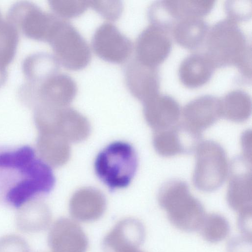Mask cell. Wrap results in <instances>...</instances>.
<instances>
[{"mask_svg":"<svg viewBox=\"0 0 252 252\" xmlns=\"http://www.w3.org/2000/svg\"><path fill=\"white\" fill-rule=\"evenodd\" d=\"M55 178L50 166L29 146L0 153V190L5 201L20 208L53 189Z\"/></svg>","mask_w":252,"mask_h":252,"instance_id":"1","label":"cell"},{"mask_svg":"<svg viewBox=\"0 0 252 252\" xmlns=\"http://www.w3.org/2000/svg\"><path fill=\"white\" fill-rule=\"evenodd\" d=\"M204 54L215 68L234 65L237 68L252 58L251 45L238 24L228 18L209 28Z\"/></svg>","mask_w":252,"mask_h":252,"instance_id":"2","label":"cell"},{"mask_svg":"<svg viewBox=\"0 0 252 252\" xmlns=\"http://www.w3.org/2000/svg\"><path fill=\"white\" fill-rule=\"evenodd\" d=\"M158 200L176 228L186 232L199 230L206 216L204 209L186 183L179 180L167 183L160 190Z\"/></svg>","mask_w":252,"mask_h":252,"instance_id":"3","label":"cell"},{"mask_svg":"<svg viewBox=\"0 0 252 252\" xmlns=\"http://www.w3.org/2000/svg\"><path fill=\"white\" fill-rule=\"evenodd\" d=\"M137 166L134 148L122 141L114 142L106 146L98 154L94 162L97 176L113 189L128 186Z\"/></svg>","mask_w":252,"mask_h":252,"instance_id":"4","label":"cell"},{"mask_svg":"<svg viewBox=\"0 0 252 252\" xmlns=\"http://www.w3.org/2000/svg\"><path fill=\"white\" fill-rule=\"evenodd\" d=\"M34 121L39 133H55L69 142L84 140L91 131L87 119L68 106L39 107L35 110Z\"/></svg>","mask_w":252,"mask_h":252,"instance_id":"5","label":"cell"},{"mask_svg":"<svg viewBox=\"0 0 252 252\" xmlns=\"http://www.w3.org/2000/svg\"><path fill=\"white\" fill-rule=\"evenodd\" d=\"M48 42L59 64L67 69L81 70L91 61L90 46L77 29L67 20L60 18Z\"/></svg>","mask_w":252,"mask_h":252,"instance_id":"6","label":"cell"},{"mask_svg":"<svg viewBox=\"0 0 252 252\" xmlns=\"http://www.w3.org/2000/svg\"><path fill=\"white\" fill-rule=\"evenodd\" d=\"M196 150V163L193 181L199 190L209 192L217 189L227 176L228 165L223 148L207 140L199 144Z\"/></svg>","mask_w":252,"mask_h":252,"instance_id":"7","label":"cell"},{"mask_svg":"<svg viewBox=\"0 0 252 252\" xmlns=\"http://www.w3.org/2000/svg\"><path fill=\"white\" fill-rule=\"evenodd\" d=\"M94 53L102 60L114 63H122L133 51L131 41L112 23L105 22L94 31L92 39Z\"/></svg>","mask_w":252,"mask_h":252,"instance_id":"8","label":"cell"},{"mask_svg":"<svg viewBox=\"0 0 252 252\" xmlns=\"http://www.w3.org/2000/svg\"><path fill=\"white\" fill-rule=\"evenodd\" d=\"M170 34L164 28L149 23L140 32L133 45L135 59L145 65L158 67L171 51Z\"/></svg>","mask_w":252,"mask_h":252,"instance_id":"9","label":"cell"},{"mask_svg":"<svg viewBox=\"0 0 252 252\" xmlns=\"http://www.w3.org/2000/svg\"><path fill=\"white\" fill-rule=\"evenodd\" d=\"M34 100L36 107L68 106L75 98L78 89L75 80L69 75L58 71L36 82Z\"/></svg>","mask_w":252,"mask_h":252,"instance_id":"10","label":"cell"},{"mask_svg":"<svg viewBox=\"0 0 252 252\" xmlns=\"http://www.w3.org/2000/svg\"><path fill=\"white\" fill-rule=\"evenodd\" d=\"M227 201L238 214L252 211L251 162L243 157L237 158L233 163Z\"/></svg>","mask_w":252,"mask_h":252,"instance_id":"11","label":"cell"},{"mask_svg":"<svg viewBox=\"0 0 252 252\" xmlns=\"http://www.w3.org/2000/svg\"><path fill=\"white\" fill-rule=\"evenodd\" d=\"M124 78L129 92L142 102L159 93L158 67L145 65L134 58L126 65Z\"/></svg>","mask_w":252,"mask_h":252,"instance_id":"12","label":"cell"},{"mask_svg":"<svg viewBox=\"0 0 252 252\" xmlns=\"http://www.w3.org/2000/svg\"><path fill=\"white\" fill-rule=\"evenodd\" d=\"M145 227L139 220L132 218L119 221L103 240L105 252H134L143 243Z\"/></svg>","mask_w":252,"mask_h":252,"instance_id":"13","label":"cell"},{"mask_svg":"<svg viewBox=\"0 0 252 252\" xmlns=\"http://www.w3.org/2000/svg\"><path fill=\"white\" fill-rule=\"evenodd\" d=\"M182 115V123L191 131L201 134L222 116L220 100L212 95L199 96L185 105Z\"/></svg>","mask_w":252,"mask_h":252,"instance_id":"14","label":"cell"},{"mask_svg":"<svg viewBox=\"0 0 252 252\" xmlns=\"http://www.w3.org/2000/svg\"><path fill=\"white\" fill-rule=\"evenodd\" d=\"M200 135L182 123L166 129L155 131L153 144L160 155L172 157L195 149L199 144Z\"/></svg>","mask_w":252,"mask_h":252,"instance_id":"15","label":"cell"},{"mask_svg":"<svg viewBox=\"0 0 252 252\" xmlns=\"http://www.w3.org/2000/svg\"><path fill=\"white\" fill-rule=\"evenodd\" d=\"M52 252H86L88 241L83 230L74 220L61 218L51 226L48 237Z\"/></svg>","mask_w":252,"mask_h":252,"instance_id":"16","label":"cell"},{"mask_svg":"<svg viewBox=\"0 0 252 252\" xmlns=\"http://www.w3.org/2000/svg\"><path fill=\"white\" fill-rule=\"evenodd\" d=\"M142 103L145 119L155 131L177 124L181 111L178 102L172 96L159 93Z\"/></svg>","mask_w":252,"mask_h":252,"instance_id":"17","label":"cell"},{"mask_svg":"<svg viewBox=\"0 0 252 252\" xmlns=\"http://www.w3.org/2000/svg\"><path fill=\"white\" fill-rule=\"evenodd\" d=\"M106 201L99 190L90 188L81 189L72 196L69 212L76 220L91 222L99 219L105 212Z\"/></svg>","mask_w":252,"mask_h":252,"instance_id":"18","label":"cell"},{"mask_svg":"<svg viewBox=\"0 0 252 252\" xmlns=\"http://www.w3.org/2000/svg\"><path fill=\"white\" fill-rule=\"evenodd\" d=\"M216 68L204 53H193L186 56L180 63L178 77L185 86L195 88L206 84Z\"/></svg>","mask_w":252,"mask_h":252,"instance_id":"19","label":"cell"},{"mask_svg":"<svg viewBox=\"0 0 252 252\" xmlns=\"http://www.w3.org/2000/svg\"><path fill=\"white\" fill-rule=\"evenodd\" d=\"M70 142L61 135L53 132H40L37 141L39 157L50 166L59 167L68 160Z\"/></svg>","mask_w":252,"mask_h":252,"instance_id":"20","label":"cell"},{"mask_svg":"<svg viewBox=\"0 0 252 252\" xmlns=\"http://www.w3.org/2000/svg\"><path fill=\"white\" fill-rule=\"evenodd\" d=\"M208 30V24L203 18L187 17L176 22L170 34L180 46L193 50L205 41Z\"/></svg>","mask_w":252,"mask_h":252,"instance_id":"21","label":"cell"},{"mask_svg":"<svg viewBox=\"0 0 252 252\" xmlns=\"http://www.w3.org/2000/svg\"><path fill=\"white\" fill-rule=\"evenodd\" d=\"M17 223L21 230L35 232L46 229L49 225L51 215L48 206L39 201H31L21 208Z\"/></svg>","mask_w":252,"mask_h":252,"instance_id":"22","label":"cell"},{"mask_svg":"<svg viewBox=\"0 0 252 252\" xmlns=\"http://www.w3.org/2000/svg\"><path fill=\"white\" fill-rule=\"evenodd\" d=\"M220 100L221 115L231 121L241 122L247 120L252 111L251 96L236 89L228 92Z\"/></svg>","mask_w":252,"mask_h":252,"instance_id":"23","label":"cell"},{"mask_svg":"<svg viewBox=\"0 0 252 252\" xmlns=\"http://www.w3.org/2000/svg\"><path fill=\"white\" fill-rule=\"evenodd\" d=\"M214 0H165L169 12L176 22L187 17L203 18L212 9Z\"/></svg>","mask_w":252,"mask_h":252,"instance_id":"24","label":"cell"},{"mask_svg":"<svg viewBox=\"0 0 252 252\" xmlns=\"http://www.w3.org/2000/svg\"><path fill=\"white\" fill-rule=\"evenodd\" d=\"M204 239L211 243H216L224 240L230 232L227 220L216 213L206 215L199 228Z\"/></svg>","mask_w":252,"mask_h":252,"instance_id":"25","label":"cell"},{"mask_svg":"<svg viewBox=\"0 0 252 252\" xmlns=\"http://www.w3.org/2000/svg\"><path fill=\"white\" fill-rule=\"evenodd\" d=\"M49 5L55 15L65 20L79 16L90 7L85 0H52Z\"/></svg>","mask_w":252,"mask_h":252,"instance_id":"26","label":"cell"},{"mask_svg":"<svg viewBox=\"0 0 252 252\" xmlns=\"http://www.w3.org/2000/svg\"><path fill=\"white\" fill-rule=\"evenodd\" d=\"M227 18L237 23L248 20L252 13V0H230L225 2Z\"/></svg>","mask_w":252,"mask_h":252,"instance_id":"27","label":"cell"},{"mask_svg":"<svg viewBox=\"0 0 252 252\" xmlns=\"http://www.w3.org/2000/svg\"><path fill=\"white\" fill-rule=\"evenodd\" d=\"M89 2L90 8L109 22L119 19L123 11V5L120 1L91 0Z\"/></svg>","mask_w":252,"mask_h":252,"instance_id":"28","label":"cell"},{"mask_svg":"<svg viewBox=\"0 0 252 252\" xmlns=\"http://www.w3.org/2000/svg\"><path fill=\"white\" fill-rule=\"evenodd\" d=\"M0 252H30V249L23 238L11 234L0 238Z\"/></svg>","mask_w":252,"mask_h":252,"instance_id":"29","label":"cell"},{"mask_svg":"<svg viewBox=\"0 0 252 252\" xmlns=\"http://www.w3.org/2000/svg\"><path fill=\"white\" fill-rule=\"evenodd\" d=\"M227 252H252V237L241 235L231 239Z\"/></svg>","mask_w":252,"mask_h":252,"instance_id":"30","label":"cell"},{"mask_svg":"<svg viewBox=\"0 0 252 252\" xmlns=\"http://www.w3.org/2000/svg\"><path fill=\"white\" fill-rule=\"evenodd\" d=\"M252 211L238 214V225L242 235L252 237Z\"/></svg>","mask_w":252,"mask_h":252,"instance_id":"31","label":"cell"},{"mask_svg":"<svg viewBox=\"0 0 252 252\" xmlns=\"http://www.w3.org/2000/svg\"><path fill=\"white\" fill-rule=\"evenodd\" d=\"M242 145L243 148V157L251 162V131H247L244 133L242 138Z\"/></svg>","mask_w":252,"mask_h":252,"instance_id":"32","label":"cell"},{"mask_svg":"<svg viewBox=\"0 0 252 252\" xmlns=\"http://www.w3.org/2000/svg\"><path fill=\"white\" fill-rule=\"evenodd\" d=\"M134 252H143L140 251L139 250H137V251H135Z\"/></svg>","mask_w":252,"mask_h":252,"instance_id":"33","label":"cell"}]
</instances>
